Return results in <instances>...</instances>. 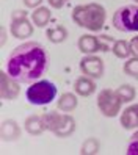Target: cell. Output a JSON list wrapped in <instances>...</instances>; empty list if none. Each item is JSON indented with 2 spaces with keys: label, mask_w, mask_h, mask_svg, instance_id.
Here are the masks:
<instances>
[{
  "label": "cell",
  "mask_w": 138,
  "mask_h": 155,
  "mask_svg": "<svg viewBox=\"0 0 138 155\" xmlns=\"http://www.w3.org/2000/svg\"><path fill=\"white\" fill-rule=\"evenodd\" d=\"M116 93H118L119 97H121L123 102H130V100H133V97H135V88L130 86V85H123V86H119L116 89Z\"/></svg>",
  "instance_id": "d6986e66"
},
{
  "label": "cell",
  "mask_w": 138,
  "mask_h": 155,
  "mask_svg": "<svg viewBox=\"0 0 138 155\" xmlns=\"http://www.w3.org/2000/svg\"><path fill=\"white\" fill-rule=\"evenodd\" d=\"M57 107H58V110H61L64 113H71L72 110H76V107H77L76 94H72V93L61 94L60 99H58V102H57Z\"/></svg>",
  "instance_id": "5bb4252c"
},
{
  "label": "cell",
  "mask_w": 138,
  "mask_h": 155,
  "mask_svg": "<svg viewBox=\"0 0 138 155\" xmlns=\"http://www.w3.org/2000/svg\"><path fill=\"white\" fill-rule=\"evenodd\" d=\"M130 50H132V53L135 57H138V36L130 41Z\"/></svg>",
  "instance_id": "cb8c5ba5"
},
{
  "label": "cell",
  "mask_w": 138,
  "mask_h": 155,
  "mask_svg": "<svg viewBox=\"0 0 138 155\" xmlns=\"http://www.w3.org/2000/svg\"><path fill=\"white\" fill-rule=\"evenodd\" d=\"M49 68V53L39 42H24L10 53L6 71L19 83H35Z\"/></svg>",
  "instance_id": "6da1fadb"
},
{
  "label": "cell",
  "mask_w": 138,
  "mask_h": 155,
  "mask_svg": "<svg viewBox=\"0 0 138 155\" xmlns=\"http://www.w3.org/2000/svg\"><path fill=\"white\" fill-rule=\"evenodd\" d=\"M127 153L129 155H138V130L132 135L130 143L127 146Z\"/></svg>",
  "instance_id": "7402d4cb"
},
{
  "label": "cell",
  "mask_w": 138,
  "mask_h": 155,
  "mask_svg": "<svg viewBox=\"0 0 138 155\" xmlns=\"http://www.w3.org/2000/svg\"><path fill=\"white\" fill-rule=\"evenodd\" d=\"M79 49L83 53H96V52H107L108 45L102 42V38H96L93 35H83L79 39Z\"/></svg>",
  "instance_id": "9c48e42d"
},
{
  "label": "cell",
  "mask_w": 138,
  "mask_h": 155,
  "mask_svg": "<svg viewBox=\"0 0 138 155\" xmlns=\"http://www.w3.org/2000/svg\"><path fill=\"white\" fill-rule=\"evenodd\" d=\"M113 53L118 57V58H127L129 55L132 53L130 50V42L127 41H113V47H112Z\"/></svg>",
  "instance_id": "ac0fdd59"
},
{
  "label": "cell",
  "mask_w": 138,
  "mask_h": 155,
  "mask_svg": "<svg viewBox=\"0 0 138 155\" xmlns=\"http://www.w3.org/2000/svg\"><path fill=\"white\" fill-rule=\"evenodd\" d=\"M47 2H49V5L52 8H57V10H58V8H63L64 6V3H66L68 0H47Z\"/></svg>",
  "instance_id": "603a6c76"
},
{
  "label": "cell",
  "mask_w": 138,
  "mask_h": 155,
  "mask_svg": "<svg viewBox=\"0 0 138 155\" xmlns=\"http://www.w3.org/2000/svg\"><path fill=\"white\" fill-rule=\"evenodd\" d=\"M80 69L85 75L91 78H100L104 74V61L99 57L88 55L80 61Z\"/></svg>",
  "instance_id": "ba28073f"
},
{
  "label": "cell",
  "mask_w": 138,
  "mask_h": 155,
  "mask_svg": "<svg viewBox=\"0 0 138 155\" xmlns=\"http://www.w3.org/2000/svg\"><path fill=\"white\" fill-rule=\"evenodd\" d=\"M25 96L32 105H47L57 97V86L49 80H38L30 85Z\"/></svg>",
  "instance_id": "277c9868"
},
{
  "label": "cell",
  "mask_w": 138,
  "mask_h": 155,
  "mask_svg": "<svg viewBox=\"0 0 138 155\" xmlns=\"http://www.w3.org/2000/svg\"><path fill=\"white\" fill-rule=\"evenodd\" d=\"M47 38H49L50 42L58 44V42H63L64 39L68 38V31H66V28H64L63 25L52 27V28L47 30Z\"/></svg>",
  "instance_id": "e0dca14e"
},
{
  "label": "cell",
  "mask_w": 138,
  "mask_h": 155,
  "mask_svg": "<svg viewBox=\"0 0 138 155\" xmlns=\"http://www.w3.org/2000/svg\"><path fill=\"white\" fill-rule=\"evenodd\" d=\"M82 153L89 155V153H97L99 152V141L96 138H88L83 144H82Z\"/></svg>",
  "instance_id": "ffe728a7"
},
{
  "label": "cell",
  "mask_w": 138,
  "mask_h": 155,
  "mask_svg": "<svg viewBox=\"0 0 138 155\" xmlns=\"http://www.w3.org/2000/svg\"><path fill=\"white\" fill-rule=\"evenodd\" d=\"M25 130L29 132L30 135H39L41 132H44V122H42V114L38 116V114H33V116H29L25 119Z\"/></svg>",
  "instance_id": "9a60e30c"
},
{
  "label": "cell",
  "mask_w": 138,
  "mask_h": 155,
  "mask_svg": "<svg viewBox=\"0 0 138 155\" xmlns=\"http://www.w3.org/2000/svg\"><path fill=\"white\" fill-rule=\"evenodd\" d=\"M42 122H44V129L50 130L58 138H66V136L72 135L76 130V121L69 114L49 111V113L42 114Z\"/></svg>",
  "instance_id": "3957f363"
},
{
  "label": "cell",
  "mask_w": 138,
  "mask_h": 155,
  "mask_svg": "<svg viewBox=\"0 0 138 155\" xmlns=\"http://www.w3.org/2000/svg\"><path fill=\"white\" fill-rule=\"evenodd\" d=\"M0 80H2V88H0V93H2V99H8L13 100L19 96V81L14 80L10 74H5L2 72L0 74Z\"/></svg>",
  "instance_id": "30bf717a"
},
{
  "label": "cell",
  "mask_w": 138,
  "mask_h": 155,
  "mask_svg": "<svg viewBox=\"0 0 138 155\" xmlns=\"http://www.w3.org/2000/svg\"><path fill=\"white\" fill-rule=\"evenodd\" d=\"M10 30H11V35L17 39L30 38L33 35V25L27 21V13L25 11H14Z\"/></svg>",
  "instance_id": "52a82bcc"
},
{
  "label": "cell",
  "mask_w": 138,
  "mask_h": 155,
  "mask_svg": "<svg viewBox=\"0 0 138 155\" xmlns=\"http://www.w3.org/2000/svg\"><path fill=\"white\" fill-rule=\"evenodd\" d=\"M113 25L119 31H138V6L126 5L116 10V13L113 14Z\"/></svg>",
  "instance_id": "5b68a950"
},
{
  "label": "cell",
  "mask_w": 138,
  "mask_h": 155,
  "mask_svg": "<svg viewBox=\"0 0 138 155\" xmlns=\"http://www.w3.org/2000/svg\"><path fill=\"white\" fill-rule=\"evenodd\" d=\"M41 2H42V0H24L25 6H29V8H35V6H38Z\"/></svg>",
  "instance_id": "d4e9b609"
},
{
  "label": "cell",
  "mask_w": 138,
  "mask_h": 155,
  "mask_svg": "<svg viewBox=\"0 0 138 155\" xmlns=\"http://www.w3.org/2000/svg\"><path fill=\"white\" fill-rule=\"evenodd\" d=\"M19 136H21V129H19V125L16 124V121L8 119V121L2 122V138L5 141L17 140Z\"/></svg>",
  "instance_id": "4fadbf2b"
},
{
  "label": "cell",
  "mask_w": 138,
  "mask_h": 155,
  "mask_svg": "<svg viewBox=\"0 0 138 155\" xmlns=\"http://www.w3.org/2000/svg\"><path fill=\"white\" fill-rule=\"evenodd\" d=\"M121 104L123 100L118 96L116 91L102 89L97 96V107L102 111V114L107 117H115L121 110Z\"/></svg>",
  "instance_id": "8992f818"
},
{
  "label": "cell",
  "mask_w": 138,
  "mask_h": 155,
  "mask_svg": "<svg viewBox=\"0 0 138 155\" xmlns=\"http://www.w3.org/2000/svg\"><path fill=\"white\" fill-rule=\"evenodd\" d=\"M32 21L36 27H39V28H42V27H45L49 24L50 21V10L45 6H39L36 8V10L32 13Z\"/></svg>",
  "instance_id": "2e32d148"
},
{
  "label": "cell",
  "mask_w": 138,
  "mask_h": 155,
  "mask_svg": "<svg viewBox=\"0 0 138 155\" xmlns=\"http://www.w3.org/2000/svg\"><path fill=\"white\" fill-rule=\"evenodd\" d=\"M121 125L124 129H136L138 127V105L127 107L121 114Z\"/></svg>",
  "instance_id": "8fae6325"
},
{
  "label": "cell",
  "mask_w": 138,
  "mask_h": 155,
  "mask_svg": "<svg viewBox=\"0 0 138 155\" xmlns=\"http://www.w3.org/2000/svg\"><path fill=\"white\" fill-rule=\"evenodd\" d=\"M124 72L133 78H138V57L127 60V63L124 64Z\"/></svg>",
  "instance_id": "44dd1931"
},
{
  "label": "cell",
  "mask_w": 138,
  "mask_h": 155,
  "mask_svg": "<svg viewBox=\"0 0 138 155\" xmlns=\"http://www.w3.org/2000/svg\"><path fill=\"white\" fill-rule=\"evenodd\" d=\"M133 2H136V3H138V0H133Z\"/></svg>",
  "instance_id": "484cf974"
},
{
  "label": "cell",
  "mask_w": 138,
  "mask_h": 155,
  "mask_svg": "<svg viewBox=\"0 0 138 155\" xmlns=\"http://www.w3.org/2000/svg\"><path fill=\"white\" fill-rule=\"evenodd\" d=\"M74 88H76V93L79 94V96H82V97H88V96H91L96 91V83L93 80H91V77H80V78H77L76 80V85H74Z\"/></svg>",
  "instance_id": "7c38bea8"
},
{
  "label": "cell",
  "mask_w": 138,
  "mask_h": 155,
  "mask_svg": "<svg viewBox=\"0 0 138 155\" xmlns=\"http://www.w3.org/2000/svg\"><path fill=\"white\" fill-rule=\"evenodd\" d=\"M105 8L99 3L79 5L72 11V21L89 31H99L105 24Z\"/></svg>",
  "instance_id": "7a4b0ae2"
}]
</instances>
